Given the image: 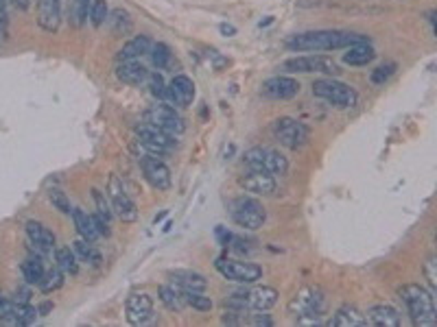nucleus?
Segmentation results:
<instances>
[{
    "label": "nucleus",
    "instance_id": "obj_22",
    "mask_svg": "<svg viewBox=\"0 0 437 327\" xmlns=\"http://www.w3.org/2000/svg\"><path fill=\"white\" fill-rule=\"evenodd\" d=\"M116 76H118V81H123V84H127V86H143L149 79V70L135 59L133 62H118Z\"/></svg>",
    "mask_w": 437,
    "mask_h": 327
},
{
    "label": "nucleus",
    "instance_id": "obj_8",
    "mask_svg": "<svg viewBox=\"0 0 437 327\" xmlns=\"http://www.w3.org/2000/svg\"><path fill=\"white\" fill-rule=\"evenodd\" d=\"M271 131H273V138L291 151L302 149L309 142V127L295 118H289V116L278 118L276 122H273Z\"/></svg>",
    "mask_w": 437,
    "mask_h": 327
},
{
    "label": "nucleus",
    "instance_id": "obj_44",
    "mask_svg": "<svg viewBox=\"0 0 437 327\" xmlns=\"http://www.w3.org/2000/svg\"><path fill=\"white\" fill-rule=\"evenodd\" d=\"M435 258H428V262L424 264V275H426V280H428V286L435 290V286H437V272H435Z\"/></svg>",
    "mask_w": 437,
    "mask_h": 327
},
{
    "label": "nucleus",
    "instance_id": "obj_41",
    "mask_svg": "<svg viewBox=\"0 0 437 327\" xmlns=\"http://www.w3.org/2000/svg\"><path fill=\"white\" fill-rule=\"evenodd\" d=\"M394 72H396V64H382L376 70H372L370 81H372L374 86H385L387 81L394 76Z\"/></svg>",
    "mask_w": 437,
    "mask_h": 327
},
{
    "label": "nucleus",
    "instance_id": "obj_3",
    "mask_svg": "<svg viewBox=\"0 0 437 327\" xmlns=\"http://www.w3.org/2000/svg\"><path fill=\"white\" fill-rule=\"evenodd\" d=\"M276 304H278V290L271 286L236 290L226 299V306L238 308V310H250V312H267Z\"/></svg>",
    "mask_w": 437,
    "mask_h": 327
},
{
    "label": "nucleus",
    "instance_id": "obj_16",
    "mask_svg": "<svg viewBox=\"0 0 437 327\" xmlns=\"http://www.w3.org/2000/svg\"><path fill=\"white\" fill-rule=\"evenodd\" d=\"M238 185L245 190V193L256 195V197H269L276 193V177L269 173H260V171H250L248 175H243L238 179Z\"/></svg>",
    "mask_w": 437,
    "mask_h": 327
},
{
    "label": "nucleus",
    "instance_id": "obj_4",
    "mask_svg": "<svg viewBox=\"0 0 437 327\" xmlns=\"http://www.w3.org/2000/svg\"><path fill=\"white\" fill-rule=\"evenodd\" d=\"M243 161L250 171H260L269 175H287L289 171V159L280 151H273V149L254 147L250 151H245Z\"/></svg>",
    "mask_w": 437,
    "mask_h": 327
},
{
    "label": "nucleus",
    "instance_id": "obj_13",
    "mask_svg": "<svg viewBox=\"0 0 437 327\" xmlns=\"http://www.w3.org/2000/svg\"><path fill=\"white\" fill-rule=\"evenodd\" d=\"M145 118H147L149 125H153V127H157L162 131H167L171 135H179V133L186 131V125H184L182 116L169 105H153V107H149Z\"/></svg>",
    "mask_w": 437,
    "mask_h": 327
},
{
    "label": "nucleus",
    "instance_id": "obj_48",
    "mask_svg": "<svg viewBox=\"0 0 437 327\" xmlns=\"http://www.w3.org/2000/svg\"><path fill=\"white\" fill-rule=\"evenodd\" d=\"M221 33H223V35H228V38H232V35L236 33V29H234L232 24H221Z\"/></svg>",
    "mask_w": 437,
    "mask_h": 327
},
{
    "label": "nucleus",
    "instance_id": "obj_45",
    "mask_svg": "<svg viewBox=\"0 0 437 327\" xmlns=\"http://www.w3.org/2000/svg\"><path fill=\"white\" fill-rule=\"evenodd\" d=\"M13 302H18V304H31V290L29 288H18Z\"/></svg>",
    "mask_w": 437,
    "mask_h": 327
},
{
    "label": "nucleus",
    "instance_id": "obj_33",
    "mask_svg": "<svg viewBox=\"0 0 437 327\" xmlns=\"http://www.w3.org/2000/svg\"><path fill=\"white\" fill-rule=\"evenodd\" d=\"M157 297H160V302L167 306L171 312H179L186 306L184 299H182V292L175 286H160L157 288Z\"/></svg>",
    "mask_w": 437,
    "mask_h": 327
},
{
    "label": "nucleus",
    "instance_id": "obj_2",
    "mask_svg": "<svg viewBox=\"0 0 437 327\" xmlns=\"http://www.w3.org/2000/svg\"><path fill=\"white\" fill-rule=\"evenodd\" d=\"M398 299L404 304L406 314L411 316L414 325L431 327L435 325V302L433 292L420 284H404L398 288Z\"/></svg>",
    "mask_w": 437,
    "mask_h": 327
},
{
    "label": "nucleus",
    "instance_id": "obj_11",
    "mask_svg": "<svg viewBox=\"0 0 437 327\" xmlns=\"http://www.w3.org/2000/svg\"><path fill=\"white\" fill-rule=\"evenodd\" d=\"M326 306V297L321 292V288L317 286H304L299 288L289 302V312L297 319L304 314H321Z\"/></svg>",
    "mask_w": 437,
    "mask_h": 327
},
{
    "label": "nucleus",
    "instance_id": "obj_26",
    "mask_svg": "<svg viewBox=\"0 0 437 327\" xmlns=\"http://www.w3.org/2000/svg\"><path fill=\"white\" fill-rule=\"evenodd\" d=\"M331 325H335V327H365V325H367V319H365V314H363L357 306L345 304V306H341V308L335 312Z\"/></svg>",
    "mask_w": 437,
    "mask_h": 327
},
{
    "label": "nucleus",
    "instance_id": "obj_46",
    "mask_svg": "<svg viewBox=\"0 0 437 327\" xmlns=\"http://www.w3.org/2000/svg\"><path fill=\"white\" fill-rule=\"evenodd\" d=\"M9 3H11L16 9H20V11H29L31 5H33V0H9Z\"/></svg>",
    "mask_w": 437,
    "mask_h": 327
},
{
    "label": "nucleus",
    "instance_id": "obj_1",
    "mask_svg": "<svg viewBox=\"0 0 437 327\" xmlns=\"http://www.w3.org/2000/svg\"><path fill=\"white\" fill-rule=\"evenodd\" d=\"M367 42L365 35L350 33V31H339V29H328V31H306L293 35L287 42V48L293 52H317V50H337V48H348L354 44Z\"/></svg>",
    "mask_w": 437,
    "mask_h": 327
},
{
    "label": "nucleus",
    "instance_id": "obj_14",
    "mask_svg": "<svg viewBox=\"0 0 437 327\" xmlns=\"http://www.w3.org/2000/svg\"><path fill=\"white\" fill-rule=\"evenodd\" d=\"M140 168H143V175L151 188H155V190H169L171 188V168L162 159H157L153 155H145V157H140Z\"/></svg>",
    "mask_w": 437,
    "mask_h": 327
},
{
    "label": "nucleus",
    "instance_id": "obj_24",
    "mask_svg": "<svg viewBox=\"0 0 437 327\" xmlns=\"http://www.w3.org/2000/svg\"><path fill=\"white\" fill-rule=\"evenodd\" d=\"M26 236H29L31 244H35V247H40V249H46V251H52L55 244H57V238H55V234L46 225H42L38 221L26 223Z\"/></svg>",
    "mask_w": 437,
    "mask_h": 327
},
{
    "label": "nucleus",
    "instance_id": "obj_12",
    "mask_svg": "<svg viewBox=\"0 0 437 327\" xmlns=\"http://www.w3.org/2000/svg\"><path fill=\"white\" fill-rule=\"evenodd\" d=\"M282 68L289 72H321L328 76H337L341 72L337 62H333L331 57H321V54H306V57L287 59Z\"/></svg>",
    "mask_w": 437,
    "mask_h": 327
},
{
    "label": "nucleus",
    "instance_id": "obj_43",
    "mask_svg": "<svg viewBox=\"0 0 437 327\" xmlns=\"http://www.w3.org/2000/svg\"><path fill=\"white\" fill-rule=\"evenodd\" d=\"M149 86H151V94L153 96H160V98H167V86H164V79L160 72H153L149 74Z\"/></svg>",
    "mask_w": 437,
    "mask_h": 327
},
{
    "label": "nucleus",
    "instance_id": "obj_31",
    "mask_svg": "<svg viewBox=\"0 0 437 327\" xmlns=\"http://www.w3.org/2000/svg\"><path fill=\"white\" fill-rule=\"evenodd\" d=\"M55 262H57V268L66 272V275H77L79 272V258L70 247H62L55 251Z\"/></svg>",
    "mask_w": 437,
    "mask_h": 327
},
{
    "label": "nucleus",
    "instance_id": "obj_23",
    "mask_svg": "<svg viewBox=\"0 0 437 327\" xmlns=\"http://www.w3.org/2000/svg\"><path fill=\"white\" fill-rule=\"evenodd\" d=\"M367 323L376 325V327H398L400 325V312L392 306H385V304H378V306H372L365 314Z\"/></svg>",
    "mask_w": 437,
    "mask_h": 327
},
{
    "label": "nucleus",
    "instance_id": "obj_25",
    "mask_svg": "<svg viewBox=\"0 0 437 327\" xmlns=\"http://www.w3.org/2000/svg\"><path fill=\"white\" fill-rule=\"evenodd\" d=\"M151 44H153V42L149 40V35H135L133 40H129V42L118 50L116 59H118V62H133V59H138V57H143V54H149Z\"/></svg>",
    "mask_w": 437,
    "mask_h": 327
},
{
    "label": "nucleus",
    "instance_id": "obj_7",
    "mask_svg": "<svg viewBox=\"0 0 437 327\" xmlns=\"http://www.w3.org/2000/svg\"><path fill=\"white\" fill-rule=\"evenodd\" d=\"M135 142L140 144V149L147 153V155H167L169 151H173L177 147V140H175V135L167 133V131H162L149 122L140 125V127H135Z\"/></svg>",
    "mask_w": 437,
    "mask_h": 327
},
{
    "label": "nucleus",
    "instance_id": "obj_34",
    "mask_svg": "<svg viewBox=\"0 0 437 327\" xmlns=\"http://www.w3.org/2000/svg\"><path fill=\"white\" fill-rule=\"evenodd\" d=\"M107 22H109V29H112L114 35H125L131 31V16H129V11H125L121 7L107 16Z\"/></svg>",
    "mask_w": 437,
    "mask_h": 327
},
{
    "label": "nucleus",
    "instance_id": "obj_21",
    "mask_svg": "<svg viewBox=\"0 0 437 327\" xmlns=\"http://www.w3.org/2000/svg\"><path fill=\"white\" fill-rule=\"evenodd\" d=\"M72 223H74V229L77 234L88 240V242H96L101 238V231L96 227V221H94V214H88L84 210H79V207H72Z\"/></svg>",
    "mask_w": 437,
    "mask_h": 327
},
{
    "label": "nucleus",
    "instance_id": "obj_36",
    "mask_svg": "<svg viewBox=\"0 0 437 327\" xmlns=\"http://www.w3.org/2000/svg\"><path fill=\"white\" fill-rule=\"evenodd\" d=\"M149 57H151V64H153L157 70H162V68H167V66L171 64V48H169L167 44H162V42L151 44Z\"/></svg>",
    "mask_w": 437,
    "mask_h": 327
},
{
    "label": "nucleus",
    "instance_id": "obj_5",
    "mask_svg": "<svg viewBox=\"0 0 437 327\" xmlns=\"http://www.w3.org/2000/svg\"><path fill=\"white\" fill-rule=\"evenodd\" d=\"M313 94L333 103L337 107H343V109H352L357 107L359 103V94L354 88H350L348 84H341L337 79H319L313 84Z\"/></svg>",
    "mask_w": 437,
    "mask_h": 327
},
{
    "label": "nucleus",
    "instance_id": "obj_49",
    "mask_svg": "<svg viewBox=\"0 0 437 327\" xmlns=\"http://www.w3.org/2000/svg\"><path fill=\"white\" fill-rule=\"evenodd\" d=\"M7 11H5V0H0V24H5Z\"/></svg>",
    "mask_w": 437,
    "mask_h": 327
},
{
    "label": "nucleus",
    "instance_id": "obj_35",
    "mask_svg": "<svg viewBox=\"0 0 437 327\" xmlns=\"http://www.w3.org/2000/svg\"><path fill=\"white\" fill-rule=\"evenodd\" d=\"M40 290L42 292H55V290H60L64 286V272L55 266V268H46L44 272V277L40 280Z\"/></svg>",
    "mask_w": 437,
    "mask_h": 327
},
{
    "label": "nucleus",
    "instance_id": "obj_20",
    "mask_svg": "<svg viewBox=\"0 0 437 327\" xmlns=\"http://www.w3.org/2000/svg\"><path fill=\"white\" fill-rule=\"evenodd\" d=\"M169 277H171V286H175L179 292H188V290L204 292L208 288V280L195 270H175Z\"/></svg>",
    "mask_w": 437,
    "mask_h": 327
},
{
    "label": "nucleus",
    "instance_id": "obj_9",
    "mask_svg": "<svg viewBox=\"0 0 437 327\" xmlns=\"http://www.w3.org/2000/svg\"><path fill=\"white\" fill-rule=\"evenodd\" d=\"M214 268L230 282L236 284H254L262 277V268L254 262H243L232 258H218L214 262Z\"/></svg>",
    "mask_w": 437,
    "mask_h": 327
},
{
    "label": "nucleus",
    "instance_id": "obj_37",
    "mask_svg": "<svg viewBox=\"0 0 437 327\" xmlns=\"http://www.w3.org/2000/svg\"><path fill=\"white\" fill-rule=\"evenodd\" d=\"M182 299H184L186 306L195 308V310H199V312H210V310H212V299L206 297L204 292L188 290V292H182Z\"/></svg>",
    "mask_w": 437,
    "mask_h": 327
},
{
    "label": "nucleus",
    "instance_id": "obj_32",
    "mask_svg": "<svg viewBox=\"0 0 437 327\" xmlns=\"http://www.w3.org/2000/svg\"><path fill=\"white\" fill-rule=\"evenodd\" d=\"M90 3L92 0H70L68 16H70L72 26H77V29H81V26L90 20Z\"/></svg>",
    "mask_w": 437,
    "mask_h": 327
},
{
    "label": "nucleus",
    "instance_id": "obj_10",
    "mask_svg": "<svg viewBox=\"0 0 437 327\" xmlns=\"http://www.w3.org/2000/svg\"><path fill=\"white\" fill-rule=\"evenodd\" d=\"M107 197H109V203H112L114 214L121 218L123 223H135V221H138V207H135L131 197L125 193L123 181L116 175H109Z\"/></svg>",
    "mask_w": 437,
    "mask_h": 327
},
{
    "label": "nucleus",
    "instance_id": "obj_28",
    "mask_svg": "<svg viewBox=\"0 0 437 327\" xmlns=\"http://www.w3.org/2000/svg\"><path fill=\"white\" fill-rule=\"evenodd\" d=\"M20 268H22V275H24L26 284H35V286L40 284V280L44 277V272H46L42 256H35V253L31 258H26Z\"/></svg>",
    "mask_w": 437,
    "mask_h": 327
},
{
    "label": "nucleus",
    "instance_id": "obj_38",
    "mask_svg": "<svg viewBox=\"0 0 437 327\" xmlns=\"http://www.w3.org/2000/svg\"><path fill=\"white\" fill-rule=\"evenodd\" d=\"M13 316H16V325H31V323H35L40 312L31 304H18V302H13Z\"/></svg>",
    "mask_w": 437,
    "mask_h": 327
},
{
    "label": "nucleus",
    "instance_id": "obj_6",
    "mask_svg": "<svg viewBox=\"0 0 437 327\" xmlns=\"http://www.w3.org/2000/svg\"><path fill=\"white\" fill-rule=\"evenodd\" d=\"M230 216H232V221L243 227V229H260L267 221V212L262 207L260 201L252 199V197H238L232 201L230 205Z\"/></svg>",
    "mask_w": 437,
    "mask_h": 327
},
{
    "label": "nucleus",
    "instance_id": "obj_39",
    "mask_svg": "<svg viewBox=\"0 0 437 327\" xmlns=\"http://www.w3.org/2000/svg\"><path fill=\"white\" fill-rule=\"evenodd\" d=\"M109 16V7H107V0H92L90 3V22L92 26H103L107 22Z\"/></svg>",
    "mask_w": 437,
    "mask_h": 327
},
{
    "label": "nucleus",
    "instance_id": "obj_42",
    "mask_svg": "<svg viewBox=\"0 0 437 327\" xmlns=\"http://www.w3.org/2000/svg\"><path fill=\"white\" fill-rule=\"evenodd\" d=\"M0 323L7 325H16V316H13V299H7L0 294Z\"/></svg>",
    "mask_w": 437,
    "mask_h": 327
},
{
    "label": "nucleus",
    "instance_id": "obj_17",
    "mask_svg": "<svg viewBox=\"0 0 437 327\" xmlns=\"http://www.w3.org/2000/svg\"><path fill=\"white\" fill-rule=\"evenodd\" d=\"M64 3L62 0H40L38 3V24L46 33H57L62 26Z\"/></svg>",
    "mask_w": 437,
    "mask_h": 327
},
{
    "label": "nucleus",
    "instance_id": "obj_18",
    "mask_svg": "<svg viewBox=\"0 0 437 327\" xmlns=\"http://www.w3.org/2000/svg\"><path fill=\"white\" fill-rule=\"evenodd\" d=\"M262 94L273 101H287L299 94V81L293 76H271L262 84Z\"/></svg>",
    "mask_w": 437,
    "mask_h": 327
},
{
    "label": "nucleus",
    "instance_id": "obj_27",
    "mask_svg": "<svg viewBox=\"0 0 437 327\" xmlns=\"http://www.w3.org/2000/svg\"><path fill=\"white\" fill-rule=\"evenodd\" d=\"M376 57V52L374 48L363 42V44H354V46H348V50L343 52V64L348 66H367L372 64Z\"/></svg>",
    "mask_w": 437,
    "mask_h": 327
},
{
    "label": "nucleus",
    "instance_id": "obj_47",
    "mask_svg": "<svg viewBox=\"0 0 437 327\" xmlns=\"http://www.w3.org/2000/svg\"><path fill=\"white\" fill-rule=\"evenodd\" d=\"M250 323H254V325H271V319L267 314H262V312H256V314H252Z\"/></svg>",
    "mask_w": 437,
    "mask_h": 327
},
{
    "label": "nucleus",
    "instance_id": "obj_30",
    "mask_svg": "<svg viewBox=\"0 0 437 327\" xmlns=\"http://www.w3.org/2000/svg\"><path fill=\"white\" fill-rule=\"evenodd\" d=\"M92 199H94V218L99 223L107 225L112 223V216H114V210H112V203H109V197H105V193H101L99 188H92Z\"/></svg>",
    "mask_w": 437,
    "mask_h": 327
},
{
    "label": "nucleus",
    "instance_id": "obj_15",
    "mask_svg": "<svg viewBox=\"0 0 437 327\" xmlns=\"http://www.w3.org/2000/svg\"><path fill=\"white\" fill-rule=\"evenodd\" d=\"M125 312L129 325H145L153 316V299L145 292H133L127 297Z\"/></svg>",
    "mask_w": 437,
    "mask_h": 327
},
{
    "label": "nucleus",
    "instance_id": "obj_29",
    "mask_svg": "<svg viewBox=\"0 0 437 327\" xmlns=\"http://www.w3.org/2000/svg\"><path fill=\"white\" fill-rule=\"evenodd\" d=\"M72 251H74V256L79 258V262H86V264H90V266H99L101 264V253L96 251V247H94V242H88V240H84V238H79V240H74L72 242Z\"/></svg>",
    "mask_w": 437,
    "mask_h": 327
},
{
    "label": "nucleus",
    "instance_id": "obj_40",
    "mask_svg": "<svg viewBox=\"0 0 437 327\" xmlns=\"http://www.w3.org/2000/svg\"><path fill=\"white\" fill-rule=\"evenodd\" d=\"M48 201L52 203V207H55V210H60L62 214H70V212H72V207H70V201H68L66 193H62L60 188H50V190H48Z\"/></svg>",
    "mask_w": 437,
    "mask_h": 327
},
{
    "label": "nucleus",
    "instance_id": "obj_19",
    "mask_svg": "<svg viewBox=\"0 0 437 327\" xmlns=\"http://www.w3.org/2000/svg\"><path fill=\"white\" fill-rule=\"evenodd\" d=\"M167 98L179 107H188L195 101V84L193 79L186 74H177L171 79V84L167 88Z\"/></svg>",
    "mask_w": 437,
    "mask_h": 327
}]
</instances>
